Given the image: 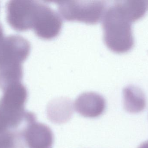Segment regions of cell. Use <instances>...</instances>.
Masks as SVG:
<instances>
[{"label":"cell","mask_w":148,"mask_h":148,"mask_svg":"<svg viewBox=\"0 0 148 148\" xmlns=\"http://www.w3.org/2000/svg\"><path fill=\"white\" fill-rule=\"evenodd\" d=\"M102 20L103 40L110 49L123 53L132 48V23L123 13L118 1L106 8Z\"/></svg>","instance_id":"cell-1"},{"label":"cell","mask_w":148,"mask_h":148,"mask_svg":"<svg viewBox=\"0 0 148 148\" xmlns=\"http://www.w3.org/2000/svg\"><path fill=\"white\" fill-rule=\"evenodd\" d=\"M0 99V134L17 133L34 113L25 109L28 93L22 86H11L3 91Z\"/></svg>","instance_id":"cell-2"},{"label":"cell","mask_w":148,"mask_h":148,"mask_svg":"<svg viewBox=\"0 0 148 148\" xmlns=\"http://www.w3.org/2000/svg\"><path fill=\"white\" fill-rule=\"evenodd\" d=\"M30 50L29 42L18 35L5 36L0 53V80L13 81L22 79V63Z\"/></svg>","instance_id":"cell-3"},{"label":"cell","mask_w":148,"mask_h":148,"mask_svg":"<svg viewBox=\"0 0 148 148\" xmlns=\"http://www.w3.org/2000/svg\"><path fill=\"white\" fill-rule=\"evenodd\" d=\"M60 14L68 21H77L88 23H97L102 18L106 3L102 1H60Z\"/></svg>","instance_id":"cell-4"},{"label":"cell","mask_w":148,"mask_h":148,"mask_svg":"<svg viewBox=\"0 0 148 148\" xmlns=\"http://www.w3.org/2000/svg\"><path fill=\"white\" fill-rule=\"evenodd\" d=\"M38 1H11L6 5L7 21L17 31L33 29Z\"/></svg>","instance_id":"cell-5"},{"label":"cell","mask_w":148,"mask_h":148,"mask_svg":"<svg viewBox=\"0 0 148 148\" xmlns=\"http://www.w3.org/2000/svg\"><path fill=\"white\" fill-rule=\"evenodd\" d=\"M60 15L47 4L38 1L33 29L39 37L50 39L57 36L62 27Z\"/></svg>","instance_id":"cell-6"},{"label":"cell","mask_w":148,"mask_h":148,"mask_svg":"<svg viewBox=\"0 0 148 148\" xmlns=\"http://www.w3.org/2000/svg\"><path fill=\"white\" fill-rule=\"evenodd\" d=\"M24 148H52L53 134L45 124L36 121V118L29 122L21 133Z\"/></svg>","instance_id":"cell-7"},{"label":"cell","mask_w":148,"mask_h":148,"mask_svg":"<svg viewBox=\"0 0 148 148\" xmlns=\"http://www.w3.org/2000/svg\"><path fill=\"white\" fill-rule=\"evenodd\" d=\"M104 98L94 92H84L75 100L74 107L75 111L86 118H95L101 115L105 110Z\"/></svg>","instance_id":"cell-8"},{"label":"cell","mask_w":148,"mask_h":148,"mask_svg":"<svg viewBox=\"0 0 148 148\" xmlns=\"http://www.w3.org/2000/svg\"><path fill=\"white\" fill-rule=\"evenodd\" d=\"M47 114L49 118L53 122H65L70 119L73 114L72 101L66 98L53 100L49 104Z\"/></svg>","instance_id":"cell-9"},{"label":"cell","mask_w":148,"mask_h":148,"mask_svg":"<svg viewBox=\"0 0 148 148\" xmlns=\"http://www.w3.org/2000/svg\"><path fill=\"white\" fill-rule=\"evenodd\" d=\"M123 95L124 108L127 112L140 113L146 107V97L140 88L134 85L127 86L123 89Z\"/></svg>","instance_id":"cell-10"},{"label":"cell","mask_w":148,"mask_h":148,"mask_svg":"<svg viewBox=\"0 0 148 148\" xmlns=\"http://www.w3.org/2000/svg\"><path fill=\"white\" fill-rule=\"evenodd\" d=\"M122 10L131 23L143 17L148 9V1H119Z\"/></svg>","instance_id":"cell-11"},{"label":"cell","mask_w":148,"mask_h":148,"mask_svg":"<svg viewBox=\"0 0 148 148\" xmlns=\"http://www.w3.org/2000/svg\"><path fill=\"white\" fill-rule=\"evenodd\" d=\"M4 38H5V36L3 34L2 27L1 25L0 24V52H1V50Z\"/></svg>","instance_id":"cell-12"},{"label":"cell","mask_w":148,"mask_h":148,"mask_svg":"<svg viewBox=\"0 0 148 148\" xmlns=\"http://www.w3.org/2000/svg\"><path fill=\"white\" fill-rule=\"evenodd\" d=\"M138 148H148V140L141 144Z\"/></svg>","instance_id":"cell-13"}]
</instances>
